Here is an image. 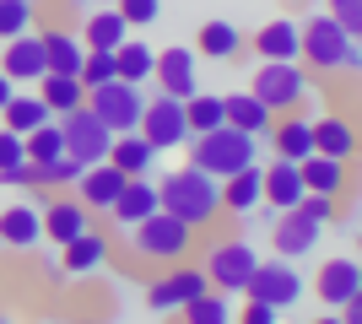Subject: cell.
Wrapping results in <instances>:
<instances>
[{"label": "cell", "mask_w": 362, "mask_h": 324, "mask_svg": "<svg viewBox=\"0 0 362 324\" xmlns=\"http://www.w3.org/2000/svg\"><path fill=\"white\" fill-rule=\"evenodd\" d=\"M157 205H163L168 216H179L189 232H206L216 227V216H222V184H216L206 168H173L157 179Z\"/></svg>", "instance_id": "6da1fadb"}, {"label": "cell", "mask_w": 362, "mask_h": 324, "mask_svg": "<svg viewBox=\"0 0 362 324\" xmlns=\"http://www.w3.org/2000/svg\"><path fill=\"white\" fill-rule=\"evenodd\" d=\"M151 81L163 87L168 97H189V92H200V54L195 49H184V44H173V49H157V60H151Z\"/></svg>", "instance_id": "7c38bea8"}, {"label": "cell", "mask_w": 362, "mask_h": 324, "mask_svg": "<svg viewBox=\"0 0 362 324\" xmlns=\"http://www.w3.org/2000/svg\"><path fill=\"white\" fill-rule=\"evenodd\" d=\"M184 146H189V162L206 168L211 179H227V173L249 168V162L259 157V136H243V130H233V124L200 130V136H189Z\"/></svg>", "instance_id": "3957f363"}, {"label": "cell", "mask_w": 362, "mask_h": 324, "mask_svg": "<svg viewBox=\"0 0 362 324\" xmlns=\"http://www.w3.org/2000/svg\"><path fill=\"white\" fill-rule=\"evenodd\" d=\"M195 54H200V60H238V54H243V32L233 28V22H200Z\"/></svg>", "instance_id": "f1b7e54d"}, {"label": "cell", "mask_w": 362, "mask_h": 324, "mask_svg": "<svg viewBox=\"0 0 362 324\" xmlns=\"http://www.w3.org/2000/svg\"><path fill=\"white\" fill-rule=\"evenodd\" d=\"M184 319H189V324H227V319H233V297H227V292H216V287H206V292H200V297H189V303H184Z\"/></svg>", "instance_id": "d590c367"}, {"label": "cell", "mask_w": 362, "mask_h": 324, "mask_svg": "<svg viewBox=\"0 0 362 324\" xmlns=\"http://www.w3.org/2000/svg\"><path fill=\"white\" fill-rule=\"evenodd\" d=\"M141 136L151 140V152H179L184 140H189V124H184V103L179 97L157 92L151 103H141Z\"/></svg>", "instance_id": "9c48e42d"}, {"label": "cell", "mask_w": 362, "mask_h": 324, "mask_svg": "<svg viewBox=\"0 0 362 324\" xmlns=\"http://www.w3.org/2000/svg\"><path fill=\"white\" fill-rule=\"evenodd\" d=\"M298 200H303L298 162L276 157L271 168H259V205H276V211H287V205H298Z\"/></svg>", "instance_id": "44dd1931"}, {"label": "cell", "mask_w": 362, "mask_h": 324, "mask_svg": "<svg viewBox=\"0 0 362 324\" xmlns=\"http://www.w3.org/2000/svg\"><path fill=\"white\" fill-rule=\"evenodd\" d=\"M314 152L335 157V162H351L357 157V124L346 114H319L314 119Z\"/></svg>", "instance_id": "7402d4cb"}, {"label": "cell", "mask_w": 362, "mask_h": 324, "mask_svg": "<svg viewBox=\"0 0 362 324\" xmlns=\"http://www.w3.org/2000/svg\"><path fill=\"white\" fill-rule=\"evenodd\" d=\"M271 152L276 157H287V162H303V157L314 152V119H303L298 108H292L287 119H271Z\"/></svg>", "instance_id": "603a6c76"}, {"label": "cell", "mask_w": 362, "mask_h": 324, "mask_svg": "<svg viewBox=\"0 0 362 324\" xmlns=\"http://www.w3.org/2000/svg\"><path fill=\"white\" fill-rule=\"evenodd\" d=\"M249 92L271 108V114H292V108H303V97H308V71H303V60H259Z\"/></svg>", "instance_id": "5b68a950"}, {"label": "cell", "mask_w": 362, "mask_h": 324, "mask_svg": "<svg viewBox=\"0 0 362 324\" xmlns=\"http://www.w3.org/2000/svg\"><path fill=\"white\" fill-rule=\"evenodd\" d=\"M184 124H189V136L227 124V119H222V97H211V92H189V97H184Z\"/></svg>", "instance_id": "8d00e7d4"}, {"label": "cell", "mask_w": 362, "mask_h": 324, "mask_svg": "<svg viewBox=\"0 0 362 324\" xmlns=\"http://www.w3.org/2000/svg\"><path fill=\"white\" fill-rule=\"evenodd\" d=\"M222 119L233 124V130H243V136H265L276 114L259 103L255 92H227V97H222Z\"/></svg>", "instance_id": "4316f807"}, {"label": "cell", "mask_w": 362, "mask_h": 324, "mask_svg": "<svg viewBox=\"0 0 362 324\" xmlns=\"http://www.w3.org/2000/svg\"><path fill=\"white\" fill-rule=\"evenodd\" d=\"M319 222L314 216H303L298 205H287V211L271 216V248L281 254V260H303V254H314L319 248Z\"/></svg>", "instance_id": "4fadbf2b"}, {"label": "cell", "mask_w": 362, "mask_h": 324, "mask_svg": "<svg viewBox=\"0 0 362 324\" xmlns=\"http://www.w3.org/2000/svg\"><path fill=\"white\" fill-rule=\"evenodd\" d=\"M314 292H319V303H325V308H341L346 297L362 292V265L346 260V254L325 260V265H319V276H314Z\"/></svg>", "instance_id": "e0dca14e"}, {"label": "cell", "mask_w": 362, "mask_h": 324, "mask_svg": "<svg viewBox=\"0 0 362 324\" xmlns=\"http://www.w3.org/2000/svg\"><path fill=\"white\" fill-rule=\"evenodd\" d=\"M151 60H157V49H146L141 38H124L119 49H114V76L119 81H151Z\"/></svg>", "instance_id": "836d02e7"}, {"label": "cell", "mask_w": 362, "mask_h": 324, "mask_svg": "<svg viewBox=\"0 0 362 324\" xmlns=\"http://www.w3.org/2000/svg\"><path fill=\"white\" fill-rule=\"evenodd\" d=\"M0 71L11 81H38L49 71L44 65V44H38V32H16V38H6V49H0Z\"/></svg>", "instance_id": "d6986e66"}, {"label": "cell", "mask_w": 362, "mask_h": 324, "mask_svg": "<svg viewBox=\"0 0 362 324\" xmlns=\"http://www.w3.org/2000/svg\"><path fill=\"white\" fill-rule=\"evenodd\" d=\"M238 297H259V303H271V308H292L303 297V276H298V265L292 260H259L255 265V276H249V287H243Z\"/></svg>", "instance_id": "8fae6325"}, {"label": "cell", "mask_w": 362, "mask_h": 324, "mask_svg": "<svg viewBox=\"0 0 362 324\" xmlns=\"http://www.w3.org/2000/svg\"><path fill=\"white\" fill-rule=\"evenodd\" d=\"M44 227H38V205H6L0 211V248H38Z\"/></svg>", "instance_id": "d4e9b609"}, {"label": "cell", "mask_w": 362, "mask_h": 324, "mask_svg": "<svg viewBox=\"0 0 362 324\" xmlns=\"http://www.w3.org/2000/svg\"><path fill=\"white\" fill-rule=\"evenodd\" d=\"M325 11H330L335 22H341V28L351 32V38L362 32V0H325Z\"/></svg>", "instance_id": "7bdbcfd3"}, {"label": "cell", "mask_w": 362, "mask_h": 324, "mask_svg": "<svg viewBox=\"0 0 362 324\" xmlns=\"http://www.w3.org/2000/svg\"><path fill=\"white\" fill-rule=\"evenodd\" d=\"M22 146H28V162H49V157H60V152H65L60 119H44L38 130H28V136H22Z\"/></svg>", "instance_id": "74e56055"}, {"label": "cell", "mask_w": 362, "mask_h": 324, "mask_svg": "<svg viewBox=\"0 0 362 324\" xmlns=\"http://www.w3.org/2000/svg\"><path fill=\"white\" fill-rule=\"evenodd\" d=\"M298 179L308 195H330V200L351 195V162H335V157H319V152H308L298 162Z\"/></svg>", "instance_id": "9a60e30c"}, {"label": "cell", "mask_w": 362, "mask_h": 324, "mask_svg": "<svg viewBox=\"0 0 362 324\" xmlns=\"http://www.w3.org/2000/svg\"><path fill=\"white\" fill-rule=\"evenodd\" d=\"M151 211H157V184H151L146 173H141V179H124L119 200L108 205V222H114L119 232H130L141 216H151Z\"/></svg>", "instance_id": "ffe728a7"}, {"label": "cell", "mask_w": 362, "mask_h": 324, "mask_svg": "<svg viewBox=\"0 0 362 324\" xmlns=\"http://www.w3.org/2000/svg\"><path fill=\"white\" fill-rule=\"evenodd\" d=\"M71 189H76V200H81L92 216H98V211H108V205L119 200L124 173H119V168H114V162L103 157V162H87V168H81V179H76Z\"/></svg>", "instance_id": "2e32d148"}, {"label": "cell", "mask_w": 362, "mask_h": 324, "mask_svg": "<svg viewBox=\"0 0 362 324\" xmlns=\"http://www.w3.org/2000/svg\"><path fill=\"white\" fill-rule=\"evenodd\" d=\"M216 184H222V216H249L259 205V162L227 173V179H216Z\"/></svg>", "instance_id": "484cf974"}, {"label": "cell", "mask_w": 362, "mask_h": 324, "mask_svg": "<svg viewBox=\"0 0 362 324\" xmlns=\"http://www.w3.org/2000/svg\"><path fill=\"white\" fill-rule=\"evenodd\" d=\"M49 195V189H44ZM38 227H44V238L54 248L60 244H71L76 232H87L92 227V211L81 200H65V195H49V200H38Z\"/></svg>", "instance_id": "5bb4252c"}, {"label": "cell", "mask_w": 362, "mask_h": 324, "mask_svg": "<svg viewBox=\"0 0 362 324\" xmlns=\"http://www.w3.org/2000/svg\"><path fill=\"white\" fill-rule=\"evenodd\" d=\"M114 11H119L130 28H151V22H157V11H163V0H119Z\"/></svg>", "instance_id": "b9f144b4"}, {"label": "cell", "mask_w": 362, "mask_h": 324, "mask_svg": "<svg viewBox=\"0 0 362 324\" xmlns=\"http://www.w3.org/2000/svg\"><path fill=\"white\" fill-rule=\"evenodd\" d=\"M189 238L195 232L157 205L151 216H141L136 227H130V254L146 260V265H173V260H189Z\"/></svg>", "instance_id": "277c9868"}, {"label": "cell", "mask_w": 362, "mask_h": 324, "mask_svg": "<svg viewBox=\"0 0 362 324\" xmlns=\"http://www.w3.org/2000/svg\"><path fill=\"white\" fill-rule=\"evenodd\" d=\"M11 92H16V81L6 76V71H0V108H6V97H11Z\"/></svg>", "instance_id": "f6af8a7d"}, {"label": "cell", "mask_w": 362, "mask_h": 324, "mask_svg": "<svg viewBox=\"0 0 362 324\" xmlns=\"http://www.w3.org/2000/svg\"><path fill=\"white\" fill-rule=\"evenodd\" d=\"M81 87H98V81H114V49H87L81 54Z\"/></svg>", "instance_id": "ab89813d"}, {"label": "cell", "mask_w": 362, "mask_h": 324, "mask_svg": "<svg viewBox=\"0 0 362 324\" xmlns=\"http://www.w3.org/2000/svg\"><path fill=\"white\" fill-rule=\"evenodd\" d=\"M38 97H44V108L60 119V114H71V108L87 103V87H81V76H60V71H44L38 76Z\"/></svg>", "instance_id": "83f0119b"}, {"label": "cell", "mask_w": 362, "mask_h": 324, "mask_svg": "<svg viewBox=\"0 0 362 324\" xmlns=\"http://www.w3.org/2000/svg\"><path fill=\"white\" fill-rule=\"evenodd\" d=\"M243 49H255L259 60H298V22H292V16H276L255 38H243Z\"/></svg>", "instance_id": "cb8c5ba5"}, {"label": "cell", "mask_w": 362, "mask_h": 324, "mask_svg": "<svg viewBox=\"0 0 362 324\" xmlns=\"http://www.w3.org/2000/svg\"><path fill=\"white\" fill-rule=\"evenodd\" d=\"M38 11H33V0H0V44L16 38V32H33Z\"/></svg>", "instance_id": "f35d334b"}, {"label": "cell", "mask_w": 362, "mask_h": 324, "mask_svg": "<svg viewBox=\"0 0 362 324\" xmlns=\"http://www.w3.org/2000/svg\"><path fill=\"white\" fill-rule=\"evenodd\" d=\"M124 38H130V22L119 11H92L87 28H81V44L87 49H119Z\"/></svg>", "instance_id": "d6a6232c"}, {"label": "cell", "mask_w": 362, "mask_h": 324, "mask_svg": "<svg viewBox=\"0 0 362 324\" xmlns=\"http://www.w3.org/2000/svg\"><path fill=\"white\" fill-rule=\"evenodd\" d=\"M298 60L303 71H319V76H335V71H357L362 49L330 11H314L308 22H298Z\"/></svg>", "instance_id": "7a4b0ae2"}, {"label": "cell", "mask_w": 362, "mask_h": 324, "mask_svg": "<svg viewBox=\"0 0 362 324\" xmlns=\"http://www.w3.org/2000/svg\"><path fill=\"white\" fill-rule=\"evenodd\" d=\"M38 44H44L49 71H60V76H76V71H81V54H87L81 32H38Z\"/></svg>", "instance_id": "4dcf8cb0"}, {"label": "cell", "mask_w": 362, "mask_h": 324, "mask_svg": "<svg viewBox=\"0 0 362 324\" xmlns=\"http://www.w3.org/2000/svg\"><path fill=\"white\" fill-rule=\"evenodd\" d=\"M243 324H276V313L281 308H271V303H259V297H243V308H233Z\"/></svg>", "instance_id": "ee69618b"}, {"label": "cell", "mask_w": 362, "mask_h": 324, "mask_svg": "<svg viewBox=\"0 0 362 324\" xmlns=\"http://www.w3.org/2000/svg\"><path fill=\"white\" fill-rule=\"evenodd\" d=\"M298 211H303V216H314L319 227H330L335 216H341V200H330V195H308V189H303V200H298Z\"/></svg>", "instance_id": "60d3db41"}, {"label": "cell", "mask_w": 362, "mask_h": 324, "mask_svg": "<svg viewBox=\"0 0 362 324\" xmlns=\"http://www.w3.org/2000/svg\"><path fill=\"white\" fill-rule=\"evenodd\" d=\"M108 265V238L98 227L76 232L71 244H60V270L65 276H92V270H103Z\"/></svg>", "instance_id": "ac0fdd59"}, {"label": "cell", "mask_w": 362, "mask_h": 324, "mask_svg": "<svg viewBox=\"0 0 362 324\" xmlns=\"http://www.w3.org/2000/svg\"><path fill=\"white\" fill-rule=\"evenodd\" d=\"M0 119H6V130L28 136V130H38V124L54 119V114L44 108V97H38V92H11V97H6V108H0Z\"/></svg>", "instance_id": "1f68e13d"}, {"label": "cell", "mask_w": 362, "mask_h": 324, "mask_svg": "<svg viewBox=\"0 0 362 324\" xmlns=\"http://www.w3.org/2000/svg\"><path fill=\"white\" fill-rule=\"evenodd\" d=\"M141 103H146L141 87H136V81H119V76L87 87V108L114 130V136H124V130H136V124H141Z\"/></svg>", "instance_id": "8992f818"}, {"label": "cell", "mask_w": 362, "mask_h": 324, "mask_svg": "<svg viewBox=\"0 0 362 324\" xmlns=\"http://www.w3.org/2000/svg\"><path fill=\"white\" fill-rule=\"evenodd\" d=\"M28 168H33V189H71L81 179V162L71 152L49 157V162H28Z\"/></svg>", "instance_id": "e575fe53"}, {"label": "cell", "mask_w": 362, "mask_h": 324, "mask_svg": "<svg viewBox=\"0 0 362 324\" xmlns=\"http://www.w3.org/2000/svg\"><path fill=\"white\" fill-rule=\"evenodd\" d=\"M255 265H259V254L243 238H227V244H216V248H206V281H211L216 292H227V297H238L243 287H249V276H255Z\"/></svg>", "instance_id": "52a82bcc"}, {"label": "cell", "mask_w": 362, "mask_h": 324, "mask_svg": "<svg viewBox=\"0 0 362 324\" xmlns=\"http://www.w3.org/2000/svg\"><path fill=\"white\" fill-rule=\"evenodd\" d=\"M151 140L141 136V130H124V136H114V146H108V162L124 173V179H141V173L151 168Z\"/></svg>", "instance_id": "f546056e"}, {"label": "cell", "mask_w": 362, "mask_h": 324, "mask_svg": "<svg viewBox=\"0 0 362 324\" xmlns=\"http://www.w3.org/2000/svg\"><path fill=\"white\" fill-rule=\"evenodd\" d=\"M206 287H211V281H206V270H200V265L173 260V265H168V276H157V281L146 287V308H151V313H179L184 303H189V297H200Z\"/></svg>", "instance_id": "30bf717a"}, {"label": "cell", "mask_w": 362, "mask_h": 324, "mask_svg": "<svg viewBox=\"0 0 362 324\" xmlns=\"http://www.w3.org/2000/svg\"><path fill=\"white\" fill-rule=\"evenodd\" d=\"M60 136H65V152H71L81 168H87V162H103L108 146H114V130H108L87 103L71 108V114H60Z\"/></svg>", "instance_id": "ba28073f"}]
</instances>
